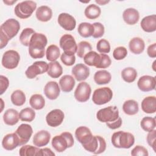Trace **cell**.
<instances>
[{"instance_id":"5","label":"cell","mask_w":156,"mask_h":156,"mask_svg":"<svg viewBox=\"0 0 156 156\" xmlns=\"http://www.w3.org/2000/svg\"><path fill=\"white\" fill-rule=\"evenodd\" d=\"M97 119L102 122H112L119 118V110L116 106H108L100 109L96 113Z\"/></svg>"},{"instance_id":"29","label":"cell","mask_w":156,"mask_h":156,"mask_svg":"<svg viewBox=\"0 0 156 156\" xmlns=\"http://www.w3.org/2000/svg\"><path fill=\"white\" fill-rule=\"evenodd\" d=\"M48 74L52 78H58L63 73V68L57 61L51 62L48 64Z\"/></svg>"},{"instance_id":"19","label":"cell","mask_w":156,"mask_h":156,"mask_svg":"<svg viewBox=\"0 0 156 156\" xmlns=\"http://www.w3.org/2000/svg\"><path fill=\"white\" fill-rule=\"evenodd\" d=\"M60 87L58 84L55 81L48 82L44 87V93L45 96L51 100L56 99L60 94Z\"/></svg>"},{"instance_id":"39","label":"cell","mask_w":156,"mask_h":156,"mask_svg":"<svg viewBox=\"0 0 156 156\" xmlns=\"http://www.w3.org/2000/svg\"><path fill=\"white\" fill-rule=\"evenodd\" d=\"M140 126L144 131L149 132L155 129L156 127L155 118L150 116L144 117L140 122Z\"/></svg>"},{"instance_id":"24","label":"cell","mask_w":156,"mask_h":156,"mask_svg":"<svg viewBox=\"0 0 156 156\" xmlns=\"http://www.w3.org/2000/svg\"><path fill=\"white\" fill-rule=\"evenodd\" d=\"M141 108L146 113H154L156 112L155 96H147L141 102Z\"/></svg>"},{"instance_id":"21","label":"cell","mask_w":156,"mask_h":156,"mask_svg":"<svg viewBox=\"0 0 156 156\" xmlns=\"http://www.w3.org/2000/svg\"><path fill=\"white\" fill-rule=\"evenodd\" d=\"M122 18L126 23L129 25H133L138 21L140 14L135 9L128 8L123 12Z\"/></svg>"},{"instance_id":"34","label":"cell","mask_w":156,"mask_h":156,"mask_svg":"<svg viewBox=\"0 0 156 156\" xmlns=\"http://www.w3.org/2000/svg\"><path fill=\"white\" fill-rule=\"evenodd\" d=\"M83 58L85 63L88 66L96 67L100 61V54L95 51H91L88 52Z\"/></svg>"},{"instance_id":"22","label":"cell","mask_w":156,"mask_h":156,"mask_svg":"<svg viewBox=\"0 0 156 156\" xmlns=\"http://www.w3.org/2000/svg\"><path fill=\"white\" fill-rule=\"evenodd\" d=\"M140 26L144 32H155L156 30V15H152L145 16L142 19Z\"/></svg>"},{"instance_id":"60","label":"cell","mask_w":156,"mask_h":156,"mask_svg":"<svg viewBox=\"0 0 156 156\" xmlns=\"http://www.w3.org/2000/svg\"><path fill=\"white\" fill-rule=\"evenodd\" d=\"M155 61H154V63H153V69H154V71H155V68H154V64H155Z\"/></svg>"},{"instance_id":"50","label":"cell","mask_w":156,"mask_h":156,"mask_svg":"<svg viewBox=\"0 0 156 156\" xmlns=\"http://www.w3.org/2000/svg\"><path fill=\"white\" fill-rule=\"evenodd\" d=\"M155 139H156V130L154 129L153 130L149 132L147 135V142L148 144L152 147L154 151L155 152Z\"/></svg>"},{"instance_id":"40","label":"cell","mask_w":156,"mask_h":156,"mask_svg":"<svg viewBox=\"0 0 156 156\" xmlns=\"http://www.w3.org/2000/svg\"><path fill=\"white\" fill-rule=\"evenodd\" d=\"M35 33V30L32 28L27 27L23 29L20 35V41L21 43L25 46H29L31 37Z\"/></svg>"},{"instance_id":"18","label":"cell","mask_w":156,"mask_h":156,"mask_svg":"<svg viewBox=\"0 0 156 156\" xmlns=\"http://www.w3.org/2000/svg\"><path fill=\"white\" fill-rule=\"evenodd\" d=\"M2 146L7 151H12L20 145V140L15 133L7 134L2 141Z\"/></svg>"},{"instance_id":"38","label":"cell","mask_w":156,"mask_h":156,"mask_svg":"<svg viewBox=\"0 0 156 156\" xmlns=\"http://www.w3.org/2000/svg\"><path fill=\"white\" fill-rule=\"evenodd\" d=\"M60 54V49L55 44L49 45L46 49V56L48 60L50 62H54L59 57Z\"/></svg>"},{"instance_id":"53","label":"cell","mask_w":156,"mask_h":156,"mask_svg":"<svg viewBox=\"0 0 156 156\" xmlns=\"http://www.w3.org/2000/svg\"><path fill=\"white\" fill-rule=\"evenodd\" d=\"M122 119L121 117L119 116V118L115 121L112 122H106V125L108 127H109L111 129H116L121 127L122 125Z\"/></svg>"},{"instance_id":"51","label":"cell","mask_w":156,"mask_h":156,"mask_svg":"<svg viewBox=\"0 0 156 156\" xmlns=\"http://www.w3.org/2000/svg\"><path fill=\"white\" fill-rule=\"evenodd\" d=\"M98 140V148L96 151L94 153V154H99L104 152L106 149V142L104 138L101 136L96 135Z\"/></svg>"},{"instance_id":"26","label":"cell","mask_w":156,"mask_h":156,"mask_svg":"<svg viewBox=\"0 0 156 156\" xmlns=\"http://www.w3.org/2000/svg\"><path fill=\"white\" fill-rule=\"evenodd\" d=\"M19 113L17 110L13 108L7 110L3 115V120L7 125L13 126L19 121Z\"/></svg>"},{"instance_id":"42","label":"cell","mask_w":156,"mask_h":156,"mask_svg":"<svg viewBox=\"0 0 156 156\" xmlns=\"http://www.w3.org/2000/svg\"><path fill=\"white\" fill-rule=\"evenodd\" d=\"M92 50V46L90 43L86 41H80L77 46V55L79 57L83 58L84 56Z\"/></svg>"},{"instance_id":"31","label":"cell","mask_w":156,"mask_h":156,"mask_svg":"<svg viewBox=\"0 0 156 156\" xmlns=\"http://www.w3.org/2000/svg\"><path fill=\"white\" fill-rule=\"evenodd\" d=\"M77 30L81 37L83 38H88L92 36V35L93 34L94 27L93 26V24L83 22L81 23L79 25Z\"/></svg>"},{"instance_id":"52","label":"cell","mask_w":156,"mask_h":156,"mask_svg":"<svg viewBox=\"0 0 156 156\" xmlns=\"http://www.w3.org/2000/svg\"><path fill=\"white\" fill-rule=\"evenodd\" d=\"M0 86H1V90H0V94L2 95L7 89L9 85V81L7 77L1 75L0 76Z\"/></svg>"},{"instance_id":"7","label":"cell","mask_w":156,"mask_h":156,"mask_svg":"<svg viewBox=\"0 0 156 156\" xmlns=\"http://www.w3.org/2000/svg\"><path fill=\"white\" fill-rule=\"evenodd\" d=\"M20 60V55L15 50L5 51L2 57V65L6 69H13L17 67Z\"/></svg>"},{"instance_id":"10","label":"cell","mask_w":156,"mask_h":156,"mask_svg":"<svg viewBox=\"0 0 156 156\" xmlns=\"http://www.w3.org/2000/svg\"><path fill=\"white\" fill-rule=\"evenodd\" d=\"M48 64L43 61H37L29 66L25 72L26 77L29 79H34L37 76L42 74L48 71Z\"/></svg>"},{"instance_id":"15","label":"cell","mask_w":156,"mask_h":156,"mask_svg":"<svg viewBox=\"0 0 156 156\" xmlns=\"http://www.w3.org/2000/svg\"><path fill=\"white\" fill-rule=\"evenodd\" d=\"M58 24L66 30L71 31L76 27V21L75 18L67 13H62L58 15L57 20Z\"/></svg>"},{"instance_id":"13","label":"cell","mask_w":156,"mask_h":156,"mask_svg":"<svg viewBox=\"0 0 156 156\" xmlns=\"http://www.w3.org/2000/svg\"><path fill=\"white\" fill-rule=\"evenodd\" d=\"M64 119V113L60 109H54L49 112L46 116V121L51 127L60 126Z\"/></svg>"},{"instance_id":"9","label":"cell","mask_w":156,"mask_h":156,"mask_svg":"<svg viewBox=\"0 0 156 156\" xmlns=\"http://www.w3.org/2000/svg\"><path fill=\"white\" fill-rule=\"evenodd\" d=\"M20 29V23L15 19L10 18L1 24L0 31L2 32L10 40H11L16 35Z\"/></svg>"},{"instance_id":"4","label":"cell","mask_w":156,"mask_h":156,"mask_svg":"<svg viewBox=\"0 0 156 156\" xmlns=\"http://www.w3.org/2000/svg\"><path fill=\"white\" fill-rule=\"evenodd\" d=\"M37 4L33 1H24L18 3L15 7V14L21 19H26L31 16L36 9Z\"/></svg>"},{"instance_id":"55","label":"cell","mask_w":156,"mask_h":156,"mask_svg":"<svg viewBox=\"0 0 156 156\" xmlns=\"http://www.w3.org/2000/svg\"><path fill=\"white\" fill-rule=\"evenodd\" d=\"M147 53L151 58L156 57V43H153L148 46Z\"/></svg>"},{"instance_id":"54","label":"cell","mask_w":156,"mask_h":156,"mask_svg":"<svg viewBox=\"0 0 156 156\" xmlns=\"http://www.w3.org/2000/svg\"><path fill=\"white\" fill-rule=\"evenodd\" d=\"M0 40H1V43H0V48L3 49L4 47H5L10 40V39L5 35L2 32L0 31Z\"/></svg>"},{"instance_id":"37","label":"cell","mask_w":156,"mask_h":156,"mask_svg":"<svg viewBox=\"0 0 156 156\" xmlns=\"http://www.w3.org/2000/svg\"><path fill=\"white\" fill-rule=\"evenodd\" d=\"M10 98L12 104L16 106L23 105L26 100L24 93L20 90H16L14 91L11 94Z\"/></svg>"},{"instance_id":"45","label":"cell","mask_w":156,"mask_h":156,"mask_svg":"<svg viewBox=\"0 0 156 156\" xmlns=\"http://www.w3.org/2000/svg\"><path fill=\"white\" fill-rule=\"evenodd\" d=\"M87 151L92 153H94L98 148V140L97 136H94L91 140L87 144L82 146Z\"/></svg>"},{"instance_id":"1","label":"cell","mask_w":156,"mask_h":156,"mask_svg":"<svg viewBox=\"0 0 156 156\" xmlns=\"http://www.w3.org/2000/svg\"><path fill=\"white\" fill-rule=\"evenodd\" d=\"M48 43L46 37L35 32L31 37L29 45V54L33 58H41L44 55L45 47Z\"/></svg>"},{"instance_id":"56","label":"cell","mask_w":156,"mask_h":156,"mask_svg":"<svg viewBox=\"0 0 156 156\" xmlns=\"http://www.w3.org/2000/svg\"><path fill=\"white\" fill-rule=\"evenodd\" d=\"M44 156V155H51L54 156L55 154L52 151V150L49 148L45 147L43 149H40V152H39V156Z\"/></svg>"},{"instance_id":"11","label":"cell","mask_w":156,"mask_h":156,"mask_svg":"<svg viewBox=\"0 0 156 156\" xmlns=\"http://www.w3.org/2000/svg\"><path fill=\"white\" fill-rule=\"evenodd\" d=\"M91 92V89L90 85L85 82H82L78 84L76 88L74 98L80 102H85L89 99Z\"/></svg>"},{"instance_id":"6","label":"cell","mask_w":156,"mask_h":156,"mask_svg":"<svg viewBox=\"0 0 156 156\" xmlns=\"http://www.w3.org/2000/svg\"><path fill=\"white\" fill-rule=\"evenodd\" d=\"M113 97L112 90L109 87H102L95 90L92 101L96 105H103L108 102Z\"/></svg>"},{"instance_id":"35","label":"cell","mask_w":156,"mask_h":156,"mask_svg":"<svg viewBox=\"0 0 156 156\" xmlns=\"http://www.w3.org/2000/svg\"><path fill=\"white\" fill-rule=\"evenodd\" d=\"M40 149L38 147L32 145H24L19 151V154L21 156H39Z\"/></svg>"},{"instance_id":"25","label":"cell","mask_w":156,"mask_h":156,"mask_svg":"<svg viewBox=\"0 0 156 156\" xmlns=\"http://www.w3.org/2000/svg\"><path fill=\"white\" fill-rule=\"evenodd\" d=\"M37 18L42 22L49 21L52 16V11L50 7L46 5H41L36 10Z\"/></svg>"},{"instance_id":"3","label":"cell","mask_w":156,"mask_h":156,"mask_svg":"<svg viewBox=\"0 0 156 156\" xmlns=\"http://www.w3.org/2000/svg\"><path fill=\"white\" fill-rule=\"evenodd\" d=\"M74 138L72 134L68 132H64L60 135H56L52 139L51 144L53 148L58 152H62L67 148L74 145Z\"/></svg>"},{"instance_id":"27","label":"cell","mask_w":156,"mask_h":156,"mask_svg":"<svg viewBox=\"0 0 156 156\" xmlns=\"http://www.w3.org/2000/svg\"><path fill=\"white\" fill-rule=\"evenodd\" d=\"M59 85L63 92L68 93L73 89L75 85V80L70 75H64L59 80Z\"/></svg>"},{"instance_id":"23","label":"cell","mask_w":156,"mask_h":156,"mask_svg":"<svg viewBox=\"0 0 156 156\" xmlns=\"http://www.w3.org/2000/svg\"><path fill=\"white\" fill-rule=\"evenodd\" d=\"M130 51L135 54L142 53L145 48V44L143 40L140 37H134L132 38L129 43Z\"/></svg>"},{"instance_id":"47","label":"cell","mask_w":156,"mask_h":156,"mask_svg":"<svg viewBox=\"0 0 156 156\" xmlns=\"http://www.w3.org/2000/svg\"><path fill=\"white\" fill-rule=\"evenodd\" d=\"M112 63L110 57L105 54H100V61L97 68H107L110 66Z\"/></svg>"},{"instance_id":"49","label":"cell","mask_w":156,"mask_h":156,"mask_svg":"<svg viewBox=\"0 0 156 156\" xmlns=\"http://www.w3.org/2000/svg\"><path fill=\"white\" fill-rule=\"evenodd\" d=\"M60 59L62 62L66 66H72L74 64L76 61V57L74 55H68L65 53H63L61 55Z\"/></svg>"},{"instance_id":"32","label":"cell","mask_w":156,"mask_h":156,"mask_svg":"<svg viewBox=\"0 0 156 156\" xmlns=\"http://www.w3.org/2000/svg\"><path fill=\"white\" fill-rule=\"evenodd\" d=\"M101 13V9L96 4H91L88 5L84 12L85 16L90 20H94L98 18Z\"/></svg>"},{"instance_id":"48","label":"cell","mask_w":156,"mask_h":156,"mask_svg":"<svg viewBox=\"0 0 156 156\" xmlns=\"http://www.w3.org/2000/svg\"><path fill=\"white\" fill-rule=\"evenodd\" d=\"M131 155L132 156H147L149 154L144 147L138 145L131 151Z\"/></svg>"},{"instance_id":"33","label":"cell","mask_w":156,"mask_h":156,"mask_svg":"<svg viewBox=\"0 0 156 156\" xmlns=\"http://www.w3.org/2000/svg\"><path fill=\"white\" fill-rule=\"evenodd\" d=\"M29 104L33 108L37 110H41L45 105V99L41 94H35L30 97Z\"/></svg>"},{"instance_id":"17","label":"cell","mask_w":156,"mask_h":156,"mask_svg":"<svg viewBox=\"0 0 156 156\" xmlns=\"http://www.w3.org/2000/svg\"><path fill=\"white\" fill-rule=\"evenodd\" d=\"M72 74L77 81H83L86 80L90 76L89 68L83 63L76 65L71 70Z\"/></svg>"},{"instance_id":"14","label":"cell","mask_w":156,"mask_h":156,"mask_svg":"<svg viewBox=\"0 0 156 156\" xmlns=\"http://www.w3.org/2000/svg\"><path fill=\"white\" fill-rule=\"evenodd\" d=\"M156 85L155 77L148 75L143 76L138 80L137 86L142 91L146 92L155 90Z\"/></svg>"},{"instance_id":"59","label":"cell","mask_w":156,"mask_h":156,"mask_svg":"<svg viewBox=\"0 0 156 156\" xmlns=\"http://www.w3.org/2000/svg\"><path fill=\"white\" fill-rule=\"evenodd\" d=\"M1 104H2V107H1V112L2 111V109H3V104H4V102H3V101H2V99H1Z\"/></svg>"},{"instance_id":"8","label":"cell","mask_w":156,"mask_h":156,"mask_svg":"<svg viewBox=\"0 0 156 156\" xmlns=\"http://www.w3.org/2000/svg\"><path fill=\"white\" fill-rule=\"evenodd\" d=\"M60 46L68 55H74L77 52V45L74 38L70 34H65L60 39Z\"/></svg>"},{"instance_id":"36","label":"cell","mask_w":156,"mask_h":156,"mask_svg":"<svg viewBox=\"0 0 156 156\" xmlns=\"http://www.w3.org/2000/svg\"><path fill=\"white\" fill-rule=\"evenodd\" d=\"M121 77L125 82L132 83L135 80L137 77V72L135 68L127 67L122 69L121 72Z\"/></svg>"},{"instance_id":"16","label":"cell","mask_w":156,"mask_h":156,"mask_svg":"<svg viewBox=\"0 0 156 156\" xmlns=\"http://www.w3.org/2000/svg\"><path fill=\"white\" fill-rule=\"evenodd\" d=\"M75 136L77 140L83 146L91 140L93 135L89 128L86 126H80L75 131Z\"/></svg>"},{"instance_id":"44","label":"cell","mask_w":156,"mask_h":156,"mask_svg":"<svg viewBox=\"0 0 156 156\" xmlns=\"http://www.w3.org/2000/svg\"><path fill=\"white\" fill-rule=\"evenodd\" d=\"M127 55V49L124 46H119L116 48L113 52V58L117 60L124 59Z\"/></svg>"},{"instance_id":"46","label":"cell","mask_w":156,"mask_h":156,"mask_svg":"<svg viewBox=\"0 0 156 156\" xmlns=\"http://www.w3.org/2000/svg\"><path fill=\"white\" fill-rule=\"evenodd\" d=\"M94 27V33L92 35L93 37L94 38H98L102 37L104 34L105 29L104 25L99 22L94 23L93 24Z\"/></svg>"},{"instance_id":"58","label":"cell","mask_w":156,"mask_h":156,"mask_svg":"<svg viewBox=\"0 0 156 156\" xmlns=\"http://www.w3.org/2000/svg\"><path fill=\"white\" fill-rule=\"evenodd\" d=\"M16 1H3V2L8 5H12L13 3L16 2Z\"/></svg>"},{"instance_id":"43","label":"cell","mask_w":156,"mask_h":156,"mask_svg":"<svg viewBox=\"0 0 156 156\" xmlns=\"http://www.w3.org/2000/svg\"><path fill=\"white\" fill-rule=\"evenodd\" d=\"M96 49L101 54L108 53L110 51V45L109 42L105 39L99 40L96 44Z\"/></svg>"},{"instance_id":"41","label":"cell","mask_w":156,"mask_h":156,"mask_svg":"<svg viewBox=\"0 0 156 156\" xmlns=\"http://www.w3.org/2000/svg\"><path fill=\"white\" fill-rule=\"evenodd\" d=\"M19 117L22 121L31 122L35 117V112L32 108L27 107L20 111Z\"/></svg>"},{"instance_id":"30","label":"cell","mask_w":156,"mask_h":156,"mask_svg":"<svg viewBox=\"0 0 156 156\" xmlns=\"http://www.w3.org/2000/svg\"><path fill=\"white\" fill-rule=\"evenodd\" d=\"M123 112L128 115H134L138 112V102L133 99L125 101L122 105Z\"/></svg>"},{"instance_id":"12","label":"cell","mask_w":156,"mask_h":156,"mask_svg":"<svg viewBox=\"0 0 156 156\" xmlns=\"http://www.w3.org/2000/svg\"><path fill=\"white\" fill-rule=\"evenodd\" d=\"M15 133L19 138L20 145L22 146L26 144L29 141L32 135L33 130L30 125L22 124L17 128Z\"/></svg>"},{"instance_id":"28","label":"cell","mask_w":156,"mask_h":156,"mask_svg":"<svg viewBox=\"0 0 156 156\" xmlns=\"http://www.w3.org/2000/svg\"><path fill=\"white\" fill-rule=\"evenodd\" d=\"M112 79L111 74L106 70H99L95 73L94 75V82L98 85H104L108 83Z\"/></svg>"},{"instance_id":"57","label":"cell","mask_w":156,"mask_h":156,"mask_svg":"<svg viewBox=\"0 0 156 156\" xmlns=\"http://www.w3.org/2000/svg\"><path fill=\"white\" fill-rule=\"evenodd\" d=\"M95 2H96V3H98V4H99V5H105V4H107V3H108L110 1H102V0H96L95 1Z\"/></svg>"},{"instance_id":"20","label":"cell","mask_w":156,"mask_h":156,"mask_svg":"<svg viewBox=\"0 0 156 156\" xmlns=\"http://www.w3.org/2000/svg\"><path fill=\"white\" fill-rule=\"evenodd\" d=\"M51 139L50 133L44 130L37 132L33 137V143L35 146L38 147L47 145Z\"/></svg>"},{"instance_id":"2","label":"cell","mask_w":156,"mask_h":156,"mask_svg":"<svg viewBox=\"0 0 156 156\" xmlns=\"http://www.w3.org/2000/svg\"><path fill=\"white\" fill-rule=\"evenodd\" d=\"M111 141L115 147L129 149L133 145L135 138L130 132L118 131L113 133Z\"/></svg>"}]
</instances>
